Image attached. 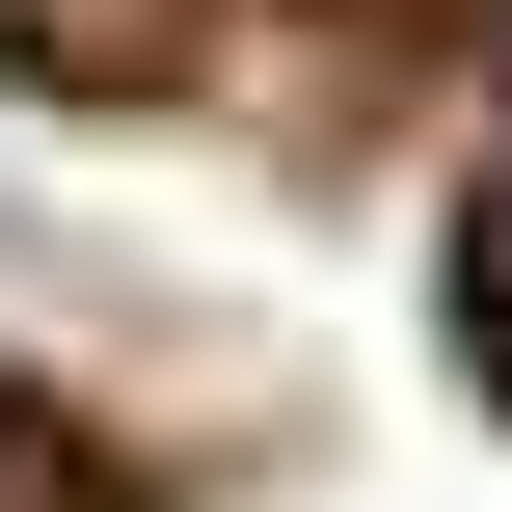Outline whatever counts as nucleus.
Listing matches in <instances>:
<instances>
[{
    "label": "nucleus",
    "mask_w": 512,
    "mask_h": 512,
    "mask_svg": "<svg viewBox=\"0 0 512 512\" xmlns=\"http://www.w3.org/2000/svg\"><path fill=\"white\" fill-rule=\"evenodd\" d=\"M459 297H486V351H512V189H486V216H459Z\"/></svg>",
    "instance_id": "f257e3e1"
}]
</instances>
